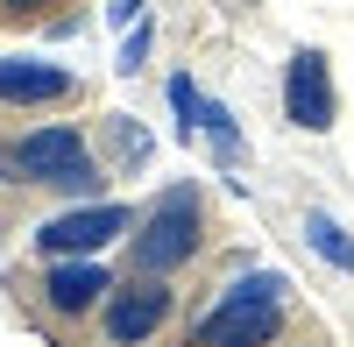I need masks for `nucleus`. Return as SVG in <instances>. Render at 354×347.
<instances>
[{"label":"nucleus","instance_id":"nucleus-10","mask_svg":"<svg viewBox=\"0 0 354 347\" xmlns=\"http://www.w3.org/2000/svg\"><path fill=\"white\" fill-rule=\"evenodd\" d=\"M142 57H149V28H135V36L121 43V71H135V64H142Z\"/></svg>","mask_w":354,"mask_h":347},{"label":"nucleus","instance_id":"nucleus-8","mask_svg":"<svg viewBox=\"0 0 354 347\" xmlns=\"http://www.w3.org/2000/svg\"><path fill=\"white\" fill-rule=\"evenodd\" d=\"M305 227H312V248L326 255V263H340V270H354V241L340 234V227H333L326 213H305Z\"/></svg>","mask_w":354,"mask_h":347},{"label":"nucleus","instance_id":"nucleus-6","mask_svg":"<svg viewBox=\"0 0 354 347\" xmlns=\"http://www.w3.org/2000/svg\"><path fill=\"white\" fill-rule=\"evenodd\" d=\"M85 100L78 71L50 64L36 50H0V113H50V106H71Z\"/></svg>","mask_w":354,"mask_h":347},{"label":"nucleus","instance_id":"nucleus-4","mask_svg":"<svg viewBox=\"0 0 354 347\" xmlns=\"http://www.w3.org/2000/svg\"><path fill=\"white\" fill-rule=\"evenodd\" d=\"M185 319H192V291L177 276H128L106 291L100 319L85 326L78 347H185Z\"/></svg>","mask_w":354,"mask_h":347},{"label":"nucleus","instance_id":"nucleus-1","mask_svg":"<svg viewBox=\"0 0 354 347\" xmlns=\"http://www.w3.org/2000/svg\"><path fill=\"white\" fill-rule=\"evenodd\" d=\"M319 340L290 276L277 270H248L241 255L192 298V319H185V347H305Z\"/></svg>","mask_w":354,"mask_h":347},{"label":"nucleus","instance_id":"nucleus-9","mask_svg":"<svg viewBox=\"0 0 354 347\" xmlns=\"http://www.w3.org/2000/svg\"><path fill=\"white\" fill-rule=\"evenodd\" d=\"M50 8H64V0H0V21H43Z\"/></svg>","mask_w":354,"mask_h":347},{"label":"nucleus","instance_id":"nucleus-3","mask_svg":"<svg viewBox=\"0 0 354 347\" xmlns=\"http://www.w3.org/2000/svg\"><path fill=\"white\" fill-rule=\"evenodd\" d=\"M113 283L121 276H113L100 255H78V263H28V270H15L8 291L21 305V319L36 326L50 347H78L85 326L100 319V305H106Z\"/></svg>","mask_w":354,"mask_h":347},{"label":"nucleus","instance_id":"nucleus-2","mask_svg":"<svg viewBox=\"0 0 354 347\" xmlns=\"http://www.w3.org/2000/svg\"><path fill=\"white\" fill-rule=\"evenodd\" d=\"M213 234H220V220H213L205 185H163L149 206H142L135 234L121 241V248H128L121 270H128V276H177V283H185V276L205 263Z\"/></svg>","mask_w":354,"mask_h":347},{"label":"nucleus","instance_id":"nucleus-5","mask_svg":"<svg viewBox=\"0 0 354 347\" xmlns=\"http://www.w3.org/2000/svg\"><path fill=\"white\" fill-rule=\"evenodd\" d=\"M135 220H142V206H128V198H85V206L43 213L21 241L36 248V263H78V255H100L113 241H128Z\"/></svg>","mask_w":354,"mask_h":347},{"label":"nucleus","instance_id":"nucleus-7","mask_svg":"<svg viewBox=\"0 0 354 347\" xmlns=\"http://www.w3.org/2000/svg\"><path fill=\"white\" fill-rule=\"evenodd\" d=\"M283 121L305 128V135H326L340 121V93H333L326 50H290V64H283Z\"/></svg>","mask_w":354,"mask_h":347}]
</instances>
